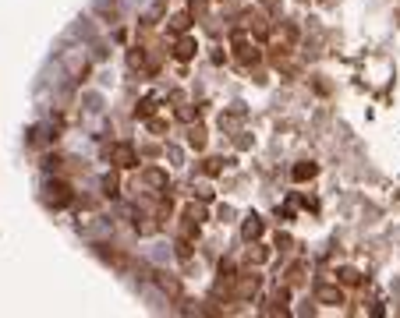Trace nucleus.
<instances>
[{
    "mask_svg": "<svg viewBox=\"0 0 400 318\" xmlns=\"http://www.w3.org/2000/svg\"><path fill=\"white\" fill-rule=\"evenodd\" d=\"M259 233H262V219H259V216H252V219L245 223V237H259Z\"/></svg>",
    "mask_w": 400,
    "mask_h": 318,
    "instance_id": "2",
    "label": "nucleus"
},
{
    "mask_svg": "<svg viewBox=\"0 0 400 318\" xmlns=\"http://www.w3.org/2000/svg\"><path fill=\"white\" fill-rule=\"evenodd\" d=\"M294 177H298V180H308V177H315V163H301V166H294Z\"/></svg>",
    "mask_w": 400,
    "mask_h": 318,
    "instance_id": "1",
    "label": "nucleus"
},
{
    "mask_svg": "<svg viewBox=\"0 0 400 318\" xmlns=\"http://www.w3.org/2000/svg\"><path fill=\"white\" fill-rule=\"evenodd\" d=\"M191 50H195V46L188 43V39H181V43H177V50H174V53H177L181 60H188V57H191Z\"/></svg>",
    "mask_w": 400,
    "mask_h": 318,
    "instance_id": "4",
    "label": "nucleus"
},
{
    "mask_svg": "<svg viewBox=\"0 0 400 318\" xmlns=\"http://www.w3.org/2000/svg\"><path fill=\"white\" fill-rule=\"evenodd\" d=\"M319 301H326V304H337V301H340V290H330V287H323V290H319Z\"/></svg>",
    "mask_w": 400,
    "mask_h": 318,
    "instance_id": "3",
    "label": "nucleus"
},
{
    "mask_svg": "<svg viewBox=\"0 0 400 318\" xmlns=\"http://www.w3.org/2000/svg\"><path fill=\"white\" fill-rule=\"evenodd\" d=\"M103 187H106V194H117V177H106Z\"/></svg>",
    "mask_w": 400,
    "mask_h": 318,
    "instance_id": "6",
    "label": "nucleus"
},
{
    "mask_svg": "<svg viewBox=\"0 0 400 318\" xmlns=\"http://www.w3.org/2000/svg\"><path fill=\"white\" fill-rule=\"evenodd\" d=\"M117 159H121V166H131V159H135V156H131L128 145H121V149H117Z\"/></svg>",
    "mask_w": 400,
    "mask_h": 318,
    "instance_id": "5",
    "label": "nucleus"
}]
</instances>
